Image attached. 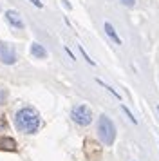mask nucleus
Masks as SVG:
<instances>
[{
    "mask_svg": "<svg viewBox=\"0 0 159 161\" xmlns=\"http://www.w3.org/2000/svg\"><path fill=\"white\" fill-rule=\"evenodd\" d=\"M14 125L20 132L35 134L40 127V114L33 107H24L14 114Z\"/></svg>",
    "mask_w": 159,
    "mask_h": 161,
    "instance_id": "nucleus-1",
    "label": "nucleus"
},
{
    "mask_svg": "<svg viewBox=\"0 0 159 161\" xmlns=\"http://www.w3.org/2000/svg\"><path fill=\"white\" fill-rule=\"evenodd\" d=\"M98 134H100V139L105 143V145H112L116 139V127L114 123L108 119L107 116H101L100 121H98Z\"/></svg>",
    "mask_w": 159,
    "mask_h": 161,
    "instance_id": "nucleus-2",
    "label": "nucleus"
},
{
    "mask_svg": "<svg viewBox=\"0 0 159 161\" xmlns=\"http://www.w3.org/2000/svg\"><path fill=\"white\" fill-rule=\"evenodd\" d=\"M71 118L74 123L81 125V127H87V125L90 123V119H92V112H90V109L87 105H78V107L72 109Z\"/></svg>",
    "mask_w": 159,
    "mask_h": 161,
    "instance_id": "nucleus-3",
    "label": "nucleus"
},
{
    "mask_svg": "<svg viewBox=\"0 0 159 161\" xmlns=\"http://www.w3.org/2000/svg\"><path fill=\"white\" fill-rule=\"evenodd\" d=\"M0 62H4L7 65H11L16 62V54H14V49L9 44H0Z\"/></svg>",
    "mask_w": 159,
    "mask_h": 161,
    "instance_id": "nucleus-4",
    "label": "nucleus"
},
{
    "mask_svg": "<svg viewBox=\"0 0 159 161\" xmlns=\"http://www.w3.org/2000/svg\"><path fill=\"white\" fill-rule=\"evenodd\" d=\"M6 18H7V22L11 25H14V27H20V29L24 27V22H22L20 15L16 11H6Z\"/></svg>",
    "mask_w": 159,
    "mask_h": 161,
    "instance_id": "nucleus-5",
    "label": "nucleus"
},
{
    "mask_svg": "<svg viewBox=\"0 0 159 161\" xmlns=\"http://www.w3.org/2000/svg\"><path fill=\"white\" fill-rule=\"evenodd\" d=\"M0 150H16V141L13 138H0Z\"/></svg>",
    "mask_w": 159,
    "mask_h": 161,
    "instance_id": "nucleus-6",
    "label": "nucleus"
},
{
    "mask_svg": "<svg viewBox=\"0 0 159 161\" xmlns=\"http://www.w3.org/2000/svg\"><path fill=\"white\" fill-rule=\"evenodd\" d=\"M31 53H33V56H36V58H45V56H47V51H45L40 44L31 45Z\"/></svg>",
    "mask_w": 159,
    "mask_h": 161,
    "instance_id": "nucleus-7",
    "label": "nucleus"
},
{
    "mask_svg": "<svg viewBox=\"0 0 159 161\" xmlns=\"http://www.w3.org/2000/svg\"><path fill=\"white\" fill-rule=\"evenodd\" d=\"M105 31H107V35L110 38H112V40H114L116 44H121V40H119V36H118V35H116V31H114V27H112V25H110V24H105Z\"/></svg>",
    "mask_w": 159,
    "mask_h": 161,
    "instance_id": "nucleus-8",
    "label": "nucleus"
},
{
    "mask_svg": "<svg viewBox=\"0 0 159 161\" xmlns=\"http://www.w3.org/2000/svg\"><path fill=\"white\" fill-rule=\"evenodd\" d=\"M6 98H7V91L4 87H0V105L6 102Z\"/></svg>",
    "mask_w": 159,
    "mask_h": 161,
    "instance_id": "nucleus-9",
    "label": "nucleus"
},
{
    "mask_svg": "<svg viewBox=\"0 0 159 161\" xmlns=\"http://www.w3.org/2000/svg\"><path fill=\"white\" fill-rule=\"evenodd\" d=\"M123 4H125V6H134V2H136V0H121Z\"/></svg>",
    "mask_w": 159,
    "mask_h": 161,
    "instance_id": "nucleus-10",
    "label": "nucleus"
},
{
    "mask_svg": "<svg viewBox=\"0 0 159 161\" xmlns=\"http://www.w3.org/2000/svg\"><path fill=\"white\" fill-rule=\"evenodd\" d=\"M31 2H33V4H35L36 8H42V4H40V2H38V0H31Z\"/></svg>",
    "mask_w": 159,
    "mask_h": 161,
    "instance_id": "nucleus-11",
    "label": "nucleus"
}]
</instances>
